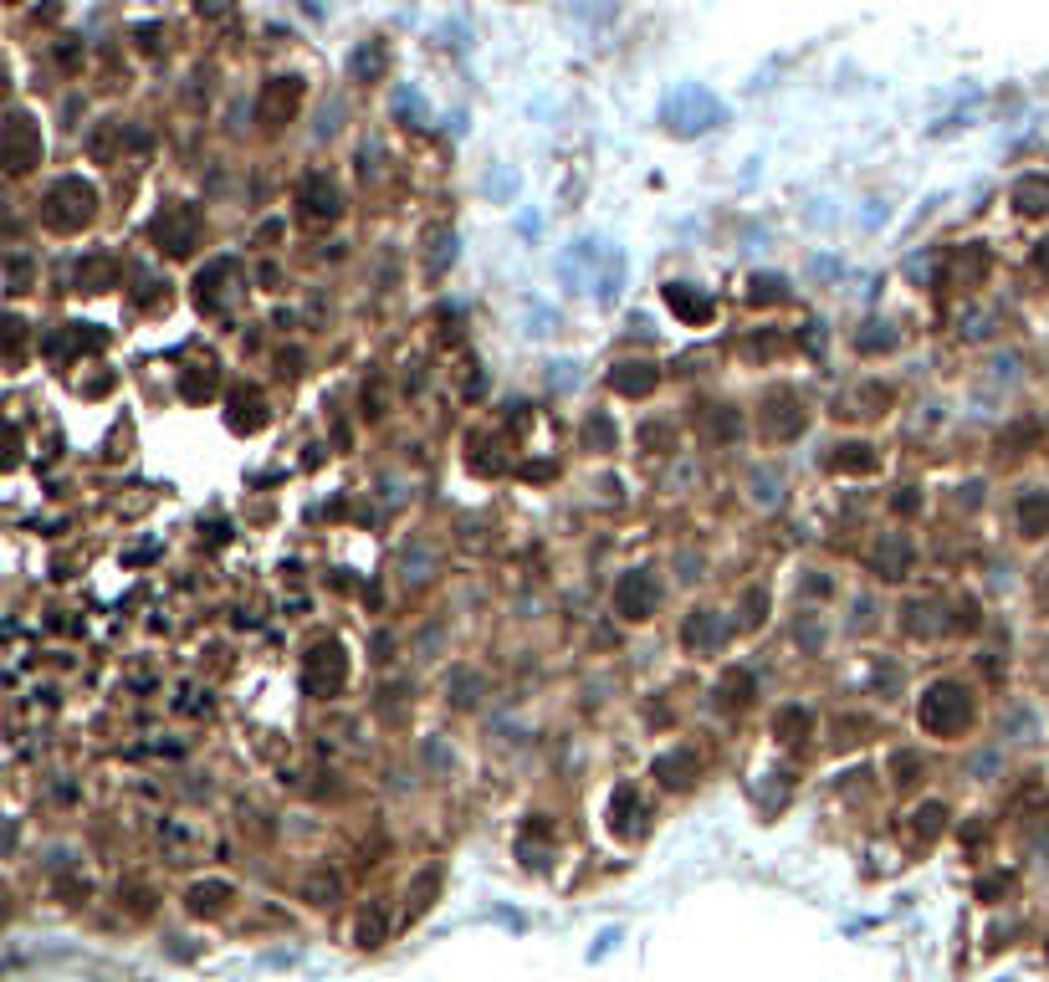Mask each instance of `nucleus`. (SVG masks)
<instances>
[{
    "label": "nucleus",
    "instance_id": "18",
    "mask_svg": "<svg viewBox=\"0 0 1049 982\" xmlns=\"http://www.w3.org/2000/svg\"><path fill=\"white\" fill-rule=\"evenodd\" d=\"M1034 266H1039V272H1049V241H1039V251H1034Z\"/></svg>",
    "mask_w": 1049,
    "mask_h": 982
},
{
    "label": "nucleus",
    "instance_id": "5",
    "mask_svg": "<svg viewBox=\"0 0 1049 982\" xmlns=\"http://www.w3.org/2000/svg\"><path fill=\"white\" fill-rule=\"evenodd\" d=\"M615 604H620V614H625V619H645V614L655 609V584H650L645 573H630L625 584L615 589Z\"/></svg>",
    "mask_w": 1049,
    "mask_h": 982
},
{
    "label": "nucleus",
    "instance_id": "10",
    "mask_svg": "<svg viewBox=\"0 0 1049 982\" xmlns=\"http://www.w3.org/2000/svg\"><path fill=\"white\" fill-rule=\"evenodd\" d=\"M1014 200H1019V210H1029V215H1049V180H1019Z\"/></svg>",
    "mask_w": 1049,
    "mask_h": 982
},
{
    "label": "nucleus",
    "instance_id": "12",
    "mask_svg": "<svg viewBox=\"0 0 1049 982\" xmlns=\"http://www.w3.org/2000/svg\"><path fill=\"white\" fill-rule=\"evenodd\" d=\"M691 768H696V757H691V752H671V757H661V763H655V773H661L671 788H681Z\"/></svg>",
    "mask_w": 1049,
    "mask_h": 982
},
{
    "label": "nucleus",
    "instance_id": "3",
    "mask_svg": "<svg viewBox=\"0 0 1049 982\" xmlns=\"http://www.w3.org/2000/svg\"><path fill=\"white\" fill-rule=\"evenodd\" d=\"M343 676H348V665H343V650H338V645H318V650L308 655V691L328 696V691L343 686Z\"/></svg>",
    "mask_w": 1049,
    "mask_h": 982
},
{
    "label": "nucleus",
    "instance_id": "7",
    "mask_svg": "<svg viewBox=\"0 0 1049 982\" xmlns=\"http://www.w3.org/2000/svg\"><path fill=\"white\" fill-rule=\"evenodd\" d=\"M666 302L681 312L686 323H707V318H712V302H707L702 292H686L681 282H671V287H666Z\"/></svg>",
    "mask_w": 1049,
    "mask_h": 982
},
{
    "label": "nucleus",
    "instance_id": "4",
    "mask_svg": "<svg viewBox=\"0 0 1049 982\" xmlns=\"http://www.w3.org/2000/svg\"><path fill=\"white\" fill-rule=\"evenodd\" d=\"M154 236H159L169 251H190V246H195V215H190L185 205L164 210V215H159V226H154Z\"/></svg>",
    "mask_w": 1049,
    "mask_h": 982
},
{
    "label": "nucleus",
    "instance_id": "8",
    "mask_svg": "<svg viewBox=\"0 0 1049 982\" xmlns=\"http://www.w3.org/2000/svg\"><path fill=\"white\" fill-rule=\"evenodd\" d=\"M1019 527H1024V538H1044L1049 532V497L1044 491H1029L1019 502Z\"/></svg>",
    "mask_w": 1049,
    "mask_h": 982
},
{
    "label": "nucleus",
    "instance_id": "15",
    "mask_svg": "<svg viewBox=\"0 0 1049 982\" xmlns=\"http://www.w3.org/2000/svg\"><path fill=\"white\" fill-rule=\"evenodd\" d=\"M226 896H231V885H195L190 890V911H215Z\"/></svg>",
    "mask_w": 1049,
    "mask_h": 982
},
{
    "label": "nucleus",
    "instance_id": "14",
    "mask_svg": "<svg viewBox=\"0 0 1049 982\" xmlns=\"http://www.w3.org/2000/svg\"><path fill=\"white\" fill-rule=\"evenodd\" d=\"M906 563H911V553H906V543H896V538H891V543L881 548V558H876L881 578H901V568H906Z\"/></svg>",
    "mask_w": 1049,
    "mask_h": 982
},
{
    "label": "nucleus",
    "instance_id": "13",
    "mask_svg": "<svg viewBox=\"0 0 1049 982\" xmlns=\"http://www.w3.org/2000/svg\"><path fill=\"white\" fill-rule=\"evenodd\" d=\"M297 108V87L292 82H272L267 103H261V118H277V113H292Z\"/></svg>",
    "mask_w": 1049,
    "mask_h": 982
},
{
    "label": "nucleus",
    "instance_id": "6",
    "mask_svg": "<svg viewBox=\"0 0 1049 982\" xmlns=\"http://www.w3.org/2000/svg\"><path fill=\"white\" fill-rule=\"evenodd\" d=\"M302 210H308L313 220H333L338 215V190L323 180V174H308V180H302Z\"/></svg>",
    "mask_w": 1049,
    "mask_h": 982
},
{
    "label": "nucleus",
    "instance_id": "9",
    "mask_svg": "<svg viewBox=\"0 0 1049 982\" xmlns=\"http://www.w3.org/2000/svg\"><path fill=\"white\" fill-rule=\"evenodd\" d=\"M609 384L620 394H645V389H655V364H615Z\"/></svg>",
    "mask_w": 1049,
    "mask_h": 982
},
{
    "label": "nucleus",
    "instance_id": "1",
    "mask_svg": "<svg viewBox=\"0 0 1049 982\" xmlns=\"http://www.w3.org/2000/svg\"><path fill=\"white\" fill-rule=\"evenodd\" d=\"M93 205H98L93 185H82V180H57V185L47 190V200H41V215H47L52 231H77V226H87V220H93Z\"/></svg>",
    "mask_w": 1049,
    "mask_h": 982
},
{
    "label": "nucleus",
    "instance_id": "2",
    "mask_svg": "<svg viewBox=\"0 0 1049 982\" xmlns=\"http://www.w3.org/2000/svg\"><path fill=\"white\" fill-rule=\"evenodd\" d=\"M968 717H973V701H968L963 686H952V681L932 686L927 701H922V727H927V732H942V737H947V732H963Z\"/></svg>",
    "mask_w": 1049,
    "mask_h": 982
},
{
    "label": "nucleus",
    "instance_id": "17",
    "mask_svg": "<svg viewBox=\"0 0 1049 982\" xmlns=\"http://www.w3.org/2000/svg\"><path fill=\"white\" fill-rule=\"evenodd\" d=\"M589 440H594V445H609V440H615V430H609L604 420H594V425H589Z\"/></svg>",
    "mask_w": 1049,
    "mask_h": 982
},
{
    "label": "nucleus",
    "instance_id": "11",
    "mask_svg": "<svg viewBox=\"0 0 1049 982\" xmlns=\"http://www.w3.org/2000/svg\"><path fill=\"white\" fill-rule=\"evenodd\" d=\"M31 154H41V149H31V139H26V118H16V123H11V169L26 174V169H31Z\"/></svg>",
    "mask_w": 1049,
    "mask_h": 982
},
{
    "label": "nucleus",
    "instance_id": "16",
    "mask_svg": "<svg viewBox=\"0 0 1049 982\" xmlns=\"http://www.w3.org/2000/svg\"><path fill=\"white\" fill-rule=\"evenodd\" d=\"M609 824H620L625 834L640 829V803H635V788H620V819H609Z\"/></svg>",
    "mask_w": 1049,
    "mask_h": 982
}]
</instances>
